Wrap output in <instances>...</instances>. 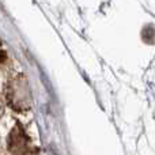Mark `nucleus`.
Wrapping results in <instances>:
<instances>
[{
    "label": "nucleus",
    "mask_w": 155,
    "mask_h": 155,
    "mask_svg": "<svg viewBox=\"0 0 155 155\" xmlns=\"http://www.w3.org/2000/svg\"><path fill=\"white\" fill-rule=\"evenodd\" d=\"M5 98H7V104L12 109L26 110L30 107V104H31L30 90L27 79L23 75H18L8 82L7 88H5Z\"/></svg>",
    "instance_id": "1"
},
{
    "label": "nucleus",
    "mask_w": 155,
    "mask_h": 155,
    "mask_svg": "<svg viewBox=\"0 0 155 155\" xmlns=\"http://www.w3.org/2000/svg\"><path fill=\"white\" fill-rule=\"evenodd\" d=\"M8 150L12 155H26L29 151V137L21 124H16L7 137Z\"/></svg>",
    "instance_id": "2"
},
{
    "label": "nucleus",
    "mask_w": 155,
    "mask_h": 155,
    "mask_svg": "<svg viewBox=\"0 0 155 155\" xmlns=\"http://www.w3.org/2000/svg\"><path fill=\"white\" fill-rule=\"evenodd\" d=\"M4 107H5L4 98H3V97L0 95V117H2V116H3V113H4Z\"/></svg>",
    "instance_id": "3"
},
{
    "label": "nucleus",
    "mask_w": 155,
    "mask_h": 155,
    "mask_svg": "<svg viewBox=\"0 0 155 155\" xmlns=\"http://www.w3.org/2000/svg\"><path fill=\"white\" fill-rule=\"evenodd\" d=\"M4 59H5V54H4V52H0V63H3V61H4Z\"/></svg>",
    "instance_id": "4"
}]
</instances>
